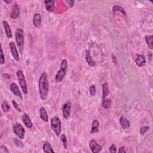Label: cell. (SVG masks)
<instances>
[{
	"mask_svg": "<svg viewBox=\"0 0 153 153\" xmlns=\"http://www.w3.org/2000/svg\"><path fill=\"white\" fill-rule=\"evenodd\" d=\"M38 88L41 99L43 101H45L48 98L49 93V83L47 75L45 72L42 73L39 78Z\"/></svg>",
	"mask_w": 153,
	"mask_h": 153,
	"instance_id": "1",
	"label": "cell"
},
{
	"mask_svg": "<svg viewBox=\"0 0 153 153\" xmlns=\"http://www.w3.org/2000/svg\"><path fill=\"white\" fill-rule=\"evenodd\" d=\"M68 66V62L66 59L62 60L61 62V66H60V68L57 71V74H56L55 80L56 83H61L63 82L65 77L66 76V72H67Z\"/></svg>",
	"mask_w": 153,
	"mask_h": 153,
	"instance_id": "2",
	"label": "cell"
},
{
	"mask_svg": "<svg viewBox=\"0 0 153 153\" xmlns=\"http://www.w3.org/2000/svg\"><path fill=\"white\" fill-rule=\"evenodd\" d=\"M15 39L17 45V47L19 49L20 53L22 55L24 50V44H25V38L23 31L21 28H17L15 32Z\"/></svg>",
	"mask_w": 153,
	"mask_h": 153,
	"instance_id": "3",
	"label": "cell"
},
{
	"mask_svg": "<svg viewBox=\"0 0 153 153\" xmlns=\"http://www.w3.org/2000/svg\"><path fill=\"white\" fill-rule=\"evenodd\" d=\"M51 127L54 131L56 136H59L62 131V123L60 118L57 116H54L51 118L50 120Z\"/></svg>",
	"mask_w": 153,
	"mask_h": 153,
	"instance_id": "4",
	"label": "cell"
},
{
	"mask_svg": "<svg viewBox=\"0 0 153 153\" xmlns=\"http://www.w3.org/2000/svg\"><path fill=\"white\" fill-rule=\"evenodd\" d=\"M16 75L17 77L19 85L20 86H21L23 94L25 95H27L28 94V89L27 84H26V78L23 74V72L22 70H18L16 73Z\"/></svg>",
	"mask_w": 153,
	"mask_h": 153,
	"instance_id": "5",
	"label": "cell"
},
{
	"mask_svg": "<svg viewBox=\"0 0 153 153\" xmlns=\"http://www.w3.org/2000/svg\"><path fill=\"white\" fill-rule=\"evenodd\" d=\"M13 132L20 139L22 140L24 139L25 130L21 123H16L14 124V126H13Z\"/></svg>",
	"mask_w": 153,
	"mask_h": 153,
	"instance_id": "6",
	"label": "cell"
},
{
	"mask_svg": "<svg viewBox=\"0 0 153 153\" xmlns=\"http://www.w3.org/2000/svg\"><path fill=\"white\" fill-rule=\"evenodd\" d=\"M71 103L69 101H67L64 104L62 108L63 116L66 120L68 119L70 117L71 112Z\"/></svg>",
	"mask_w": 153,
	"mask_h": 153,
	"instance_id": "7",
	"label": "cell"
},
{
	"mask_svg": "<svg viewBox=\"0 0 153 153\" xmlns=\"http://www.w3.org/2000/svg\"><path fill=\"white\" fill-rule=\"evenodd\" d=\"M89 145L91 151L93 153H98L99 152H101L102 150V146L98 144L94 139H92V140L89 142Z\"/></svg>",
	"mask_w": 153,
	"mask_h": 153,
	"instance_id": "8",
	"label": "cell"
},
{
	"mask_svg": "<svg viewBox=\"0 0 153 153\" xmlns=\"http://www.w3.org/2000/svg\"><path fill=\"white\" fill-rule=\"evenodd\" d=\"M9 48L10 50L11 55L13 56V57L14 58L16 61L19 62L20 61V57H19V53L17 51V48L16 47V45L14 42H10L9 43Z\"/></svg>",
	"mask_w": 153,
	"mask_h": 153,
	"instance_id": "9",
	"label": "cell"
},
{
	"mask_svg": "<svg viewBox=\"0 0 153 153\" xmlns=\"http://www.w3.org/2000/svg\"><path fill=\"white\" fill-rule=\"evenodd\" d=\"M10 17L11 19H17L20 16V8L18 4L15 3L13 5L10 12Z\"/></svg>",
	"mask_w": 153,
	"mask_h": 153,
	"instance_id": "10",
	"label": "cell"
},
{
	"mask_svg": "<svg viewBox=\"0 0 153 153\" xmlns=\"http://www.w3.org/2000/svg\"><path fill=\"white\" fill-rule=\"evenodd\" d=\"M10 90L12 94L15 95L16 96L19 97L20 98L22 99V95L20 89L19 88V86L15 83H12L10 86Z\"/></svg>",
	"mask_w": 153,
	"mask_h": 153,
	"instance_id": "11",
	"label": "cell"
},
{
	"mask_svg": "<svg viewBox=\"0 0 153 153\" xmlns=\"http://www.w3.org/2000/svg\"><path fill=\"white\" fill-rule=\"evenodd\" d=\"M22 120L26 128L28 129H31L32 128L33 126L32 122L31 121L29 116L27 114V113H24L22 117Z\"/></svg>",
	"mask_w": 153,
	"mask_h": 153,
	"instance_id": "12",
	"label": "cell"
},
{
	"mask_svg": "<svg viewBox=\"0 0 153 153\" xmlns=\"http://www.w3.org/2000/svg\"><path fill=\"white\" fill-rule=\"evenodd\" d=\"M2 23H3V25L4 29V31L5 32V34H6L7 37L9 39L11 38L12 37H13L12 32H11V28H10V26L9 23L4 20V21H3Z\"/></svg>",
	"mask_w": 153,
	"mask_h": 153,
	"instance_id": "13",
	"label": "cell"
},
{
	"mask_svg": "<svg viewBox=\"0 0 153 153\" xmlns=\"http://www.w3.org/2000/svg\"><path fill=\"white\" fill-rule=\"evenodd\" d=\"M41 16L39 13H35L34 18H33V25H34L36 28H40L41 26Z\"/></svg>",
	"mask_w": 153,
	"mask_h": 153,
	"instance_id": "14",
	"label": "cell"
},
{
	"mask_svg": "<svg viewBox=\"0 0 153 153\" xmlns=\"http://www.w3.org/2000/svg\"><path fill=\"white\" fill-rule=\"evenodd\" d=\"M44 5L46 10L49 12L53 11L55 9V1L53 0H45Z\"/></svg>",
	"mask_w": 153,
	"mask_h": 153,
	"instance_id": "15",
	"label": "cell"
},
{
	"mask_svg": "<svg viewBox=\"0 0 153 153\" xmlns=\"http://www.w3.org/2000/svg\"><path fill=\"white\" fill-rule=\"evenodd\" d=\"M119 122L123 129H128L130 128V122L125 117L121 116L119 119Z\"/></svg>",
	"mask_w": 153,
	"mask_h": 153,
	"instance_id": "16",
	"label": "cell"
},
{
	"mask_svg": "<svg viewBox=\"0 0 153 153\" xmlns=\"http://www.w3.org/2000/svg\"><path fill=\"white\" fill-rule=\"evenodd\" d=\"M85 57H86L85 59H86V62L88 63V64L89 66H92V67H94V66H96V63L94 61V59H92V56L90 55V52L89 50L86 51V56Z\"/></svg>",
	"mask_w": 153,
	"mask_h": 153,
	"instance_id": "17",
	"label": "cell"
},
{
	"mask_svg": "<svg viewBox=\"0 0 153 153\" xmlns=\"http://www.w3.org/2000/svg\"><path fill=\"white\" fill-rule=\"evenodd\" d=\"M136 65L139 67H142L145 65L146 59L143 55H138L135 60Z\"/></svg>",
	"mask_w": 153,
	"mask_h": 153,
	"instance_id": "18",
	"label": "cell"
},
{
	"mask_svg": "<svg viewBox=\"0 0 153 153\" xmlns=\"http://www.w3.org/2000/svg\"><path fill=\"white\" fill-rule=\"evenodd\" d=\"M39 117L45 122H48L49 121V116L47 110L43 106L39 109Z\"/></svg>",
	"mask_w": 153,
	"mask_h": 153,
	"instance_id": "19",
	"label": "cell"
},
{
	"mask_svg": "<svg viewBox=\"0 0 153 153\" xmlns=\"http://www.w3.org/2000/svg\"><path fill=\"white\" fill-rule=\"evenodd\" d=\"M102 101L106 98V97L107 96L110 94V89H109V86L108 83H104L102 85Z\"/></svg>",
	"mask_w": 153,
	"mask_h": 153,
	"instance_id": "20",
	"label": "cell"
},
{
	"mask_svg": "<svg viewBox=\"0 0 153 153\" xmlns=\"http://www.w3.org/2000/svg\"><path fill=\"white\" fill-rule=\"evenodd\" d=\"M99 122L97 120H95L93 121L92 124V128L90 130V134H93L95 133H97L99 132Z\"/></svg>",
	"mask_w": 153,
	"mask_h": 153,
	"instance_id": "21",
	"label": "cell"
},
{
	"mask_svg": "<svg viewBox=\"0 0 153 153\" xmlns=\"http://www.w3.org/2000/svg\"><path fill=\"white\" fill-rule=\"evenodd\" d=\"M43 151L45 153H55V151L53 150L51 145L49 142H45L43 145Z\"/></svg>",
	"mask_w": 153,
	"mask_h": 153,
	"instance_id": "22",
	"label": "cell"
},
{
	"mask_svg": "<svg viewBox=\"0 0 153 153\" xmlns=\"http://www.w3.org/2000/svg\"><path fill=\"white\" fill-rule=\"evenodd\" d=\"M145 39L147 43L148 48L151 50L153 49V36L152 35H146L145 37Z\"/></svg>",
	"mask_w": 153,
	"mask_h": 153,
	"instance_id": "23",
	"label": "cell"
},
{
	"mask_svg": "<svg viewBox=\"0 0 153 153\" xmlns=\"http://www.w3.org/2000/svg\"><path fill=\"white\" fill-rule=\"evenodd\" d=\"M118 11V12H120L124 16L126 15V11L124 10V9L122 7L118 5H116L112 7V12L114 14H115V13Z\"/></svg>",
	"mask_w": 153,
	"mask_h": 153,
	"instance_id": "24",
	"label": "cell"
},
{
	"mask_svg": "<svg viewBox=\"0 0 153 153\" xmlns=\"http://www.w3.org/2000/svg\"><path fill=\"white\" fill-rule=\"evenodd\" d=\"M111 105V100L110 99H105L102 102V106L105 109H108Z\"/></svg>",
	"mask_w": 153,
	"mask_h": 153,
	"instance_id": "25",
	"label": "cell"
},
{
	"mask_svg": "<svg viewBox=\"0 0 153 153\" xmlns=\"http://www.w3.org/2000/svg\"><path fill=\"white\" fill-rule=\"evenodd\" d=\"M1 109L3 112H7L10 109V106L7 101H4L1 104Z\"/></svg>",
	"mask_w": 153,
	"mask_h": 153,
	"instance_id": "26",
	"label": "cell"
},
{
	"mask_svg": "<svg viewBox=\"0 0 153 153\" xmlns=\"http://www.w3.org/2000/svg\"><path fill=\"white\" fill-rule=\"evenodd\" d=\"M89 94L91 96L94 97L96 95V87L94 84L91 85L89 88Z\"/></svg>",
	"mask_w": 153,
	"mask_h": 153,
	"instance_id": "27",
	"label": "cell"
},
{
	"mask_svg": "<svg viewBox=\"0 0 153 153\" xmlns=\"http://www.w3.org/2000/svg\"><path fill=\"white\" fill-rule=\"evenodd\" d=\"M61 140L63 144V147L65 149H67V138L66 135L63 134L61 136Z\"/></svg>",
	"mask_w": 153,
	"mask_h": 153,
	"instance_id": "28",
	"label": "cell"
},
{
	"mask_svg": "<svg viewBox=\"0 0 153 153\" xmlns=\"http://www.w3.org/2000/svg\"><path fill=\"white\" fill-rule=\"evenodd\" d=\"M150 128L148 126H143V127H141L140 128V130H139V133L141 135H144L146 132L148 131Z\"/></svg>",
	"mask_w": 153,
	"mask_h": 153,
	"instance_id": "29",
	"label": "cell"
},
{
	"mask_svg": "<svg viewBox=\"0 0 153 153\" xmlns=\"http://www.w3.org/2000/svg\"><path fill=\"white\" fill-rule=\"evenodd\" d=\"M5 63V56L4 55V53L3 49H1V53H0V63L1 65H3Z\"/></svg>",
	"mask_w": 153,
	"mask_h": 153,
	"instance_id": "30",
	"label": "cell"
},
{
	"mask_svg": "<svg viewBox=\"0 0 153 153\" xmlns=\"http://www.w3.org/2000/svg\"><path fill=\"white\" fill-rule=\"evenodd\" d=\"M11 103H12L13 106H14L15 108L16 109V110L17 111H18V112H21V111H22V109H21V108L20 107L19 105L17 104V103L15 101L13 100V101H11Z\"/></svg>",
	"mask_w": 153,
	"mask_h": 153,
	"instance_id": "31",
	"label": "cell"
},
{
	"mask_svg": "<svg viewBox=\"0 0 153 153\" xmlns=\"http://www.w3.org/2000/svg\"><path fill=\"white\" fill-rule=\"evenodd\" d=\"M13 141H14L15 145H16L17 147H23V144L22 142L21 141H20L19 139H18L17 138H14V139H13Z\"/></svg>",
	"mask_w": 153,
	"mask_h": 153,
	"instance_id": "32",
	"label": "cell"
},
{
	"mask_svg": "<svg viewBox=\"0 0 153 153\" xmlns=\"http://www.w3.org/2000/svg\"><path fill=\"white\" fill-rule=\"evenodd\" d=\"M110 152H112V153H116L117 152V147L116 146L114 145V144H112L111 145V147H110Z\"/></svg>",
	"mask_w": 153,
	"mask_h": 153,
	"instance_id": "33",
	"label": "cell"
},
{
	"mask_svg": "<svg viewBox=\"0 0 153 153\" xmlns=\"http://www.w3.org/2000/svg\"><path fill=\"white\" fill-rule=\"evenodd\" d=\"M0 150H1V151L4 153H9V151L8 150L7 148L5 145H1V147H0Z\"/></svg>",
	"mask_w": 153,
	"mask_h": 153,
	"instance_id": "34",
	"label": "cell"
},
{
	"mask_svg": "<svg viewBox=\"0 0 153 153\" xmlns=\"http://www.w3.org/2000/svg\"><path fill=\"white\" fill-rule=\"evenodd\" d=\"M112 62L114 63V64L116 65L117 63V59L114 54L112 55Z\"/></svg>",
	"mask_w": 153,
	"mask_h": 153,
	"instance_id": "35",
	"label": "cell"
},
{
	"mask_svg": "<svg viewBox=\"0 0 153 153\" xmlns=\"http://www.w3.org/2000/svg\"><path fill=\"white\" fill-rule=\"evenodd\" d=\"M66 2L68 4V5L69 6V7H72L74 6V3H75L74 1H73V0H71V1H67Z\"/></svg>",
	"mask_w": 153,
	"mask_h": 153,
	"instance_id": "36",
	"label": "cell"
},
{
	"mask_svg": "<svg viewBox=\"0 0 153 153\" xmlns=\"http://www.w3.org/2000/svg\"><path fill=\"white\" fill-rule=\"evenodd\" d=\"M2 77H3V78H4L5 79H10L11 78L10 75L7 74V73H4V74H2Z\"/></svg>",
	"mask_w": 153,
	"mask_h": 153,
	"instance_id": "37",
	"label": "cell"
},
{
	"mask_svg": "<svg viewBox=\"0 0 153 153\" xmlns=\"http://www.w3.org/2000/svg\"><path fill=\"white\" fill-rule=\"evenodd\" d=\"M118 152H122V153H124V152H127V151H126L125 150V148L123 147H122L119 148L118 150Z\"/></svg>",
	"mask_w": 153,
	"mask_h": 153,
	"instance_id": "38",
	"label": "cell"
},
{
	"mask_svg": "<svg viewBox=\"0 0 153 153\" xmlns=\"http://www.w3.org/2000/svg\"><path fill=\"white\" fill-rule=\"evenodd\" d=\"M4 3H5L6 4L9 5V4H11L12 3V1H11V0H10V1H7V0H4Z\"/></svg>",
	"mask_w": 153,
	"mask_h": 153,
	"instance_id": "39",
	"label": "cell"
}]
</instances>
